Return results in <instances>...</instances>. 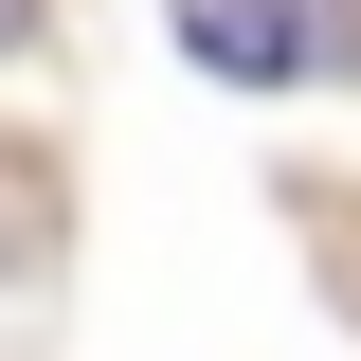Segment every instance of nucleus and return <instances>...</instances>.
Masks as SVG:
<instances>
[{
	"label": "nucleus",
	"instance_id": "2",
	"mask_svg": "<svg viewBox=\"0 0 361 361\" xmlns=\"http://www.w3.org/2000/svg\"><path fill=\"white\" fill-rule=\"evenodd\" d=\"M18 37H37V0H0V54H18Z\"/></svg>",
	"mask_w": 361,
	"mask_h": 361
},
{
	"label": "nucleus",
	"instance_id": "1",
	"mask_svg": "<svg viewBox=\"0 0 361 361\" xmlns=\"http://www.w3.org/2000/svg\"><path fill=\"white\" fill-rule=\"evenodd\" d=\"M163 18H180V54L235 73V90H289V73H325V54L361 37L343 0H163Z\"/></svg>",
	"mask_w": 361,
	"mask_h": 361
}]
</instances>
